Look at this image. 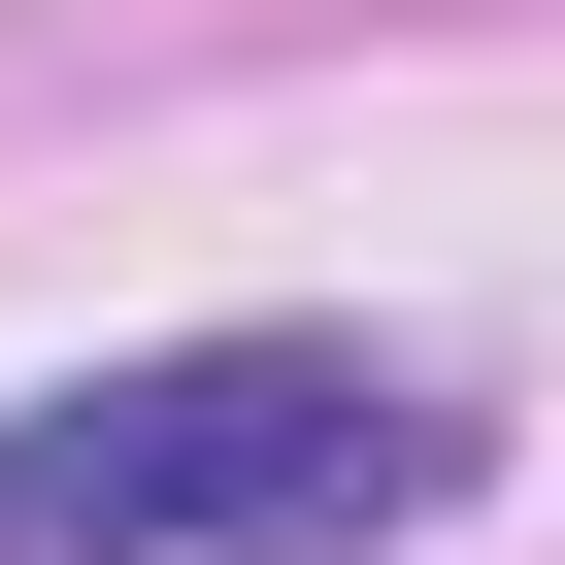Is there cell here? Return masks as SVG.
Listing matches in <instances>:
<instances>
[{"label":"cell","instance_id":"obj_1","mask_svg":"<svg viewBox=\"0 0 565 565\" xmlns=\"http://www.w3.org/2000/svg\"><path fill=\"white\" fill-rule=\"evenodd\" d=\"M466 499V399L366 333H167L0 399V565H399Z\"/></svg>","mask_w":565,"mask_h":565}]
</instances>
